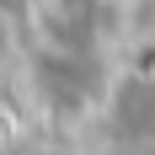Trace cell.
I'll return each mask as SVG.
<instances>
[{"label":"cell","instance_id":"6da1fadb","mask_svg":"<svg viewBox=\"0 0 155 155\" xmlns=\"http://www.w3.org/2000/svg\"><path fill=\"white\" fill-rule=\"evenodd\" d=\"M5 54H11V16L0 11V59H5Z\"/></svg>","mask_w":155,"mask_h":155}]
</instances>
